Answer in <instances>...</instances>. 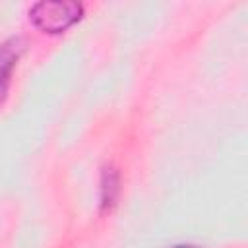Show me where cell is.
I'll list each match as a JSON object with an SVG mask.
<instances>
[{"label":"cell","mask_w":248,"mask_h":248,"mask_svg":"<svg viewBox=\"0 0 248 248\" xmlns=\"http://www.w3.org/2000/svg\"><path fill=\"white\" fill-rule=\"evenodd\" d=\"M29 21L46 35H60L74 27L83 17L81 2H35L29 12Z\"/></svg>","instance_id":"6da1fadb"},{"label":"cell","mask_w":248,"mask_h":248,"mask_svg":"<svg viewBox=\"0 0 248 248\" xmlns=\"http://www.w3.org/2000/svg\"><path fill=\"white\" fill-rule=\"evenodd\" d=\"M23 54V41L21 37H10L0 45V103L6 99L14 68L17 66L19 56Z\"/></svg>","instance_id":"7a4b0ae2"},{"label":"cell","mask_w":248,"mask_h":248,"mask_svg":"<svg viewBox=\"0 0 248 248\" xmlns=\"http://www.w3.org/2000/svg\"><path fill=\"white\" fill-rule=\"evenodd\" d=\"M118 194H120V176H118V170L108 165L103 169V174H101V196H99L101 211H110L116 205Z\"/></svg>","instance_id":"3957f363"},{"label":"cell","mask_w":248,"mask_h":248,"mask_svg":"<svg viewBox=\"0 0 248 248\" xmlns=\"http://www.w3.org/2000/svg\"><path fill=\"white\" fill-rule=\"evenodd\" d=\"M169 248H202L198 244H174V246H169Z\"/></svg>","instance_id":"277c9868"}]
</instances>
